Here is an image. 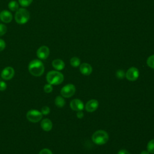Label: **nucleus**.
Masks as SVG:
<instances>
[{"label": "nucleus", "instance_id": "nucleus-1", "mask_svg": "<svg viewBox=\"0 0 154 154\" xmlns=\"http://www.w3.org/2000/svg\"><path fill=\"white\" fill-rule=\"evenodd\" d=\"M29 72L34 76H40L45 71L43 63L40 60L35 59L30 61L28 64Z\"/></svg>", "mask_w": 154, "mask_h": 154}, {"label": "nucleus", "instance_id": "nucleus-2", "mask_svg": "<svg viewBox=\"0 0 154 154\" xmlns=\"http://www.w3.org/2000/svg\"><path fill=\"white\" fill-rule=\"evenodd\" d=\"M46 78L48 84L51 85H59L63 82L64 76L58 71L52 70L47 73Z\"/></svg>", "mask_w": 154, "mask_h": 154}, {"label": "nucleus", "instance_id": "nucleus-3", "mask_svg": "<svg viewBox=\"0 0 154 154\" xmlns=\"http://www.w3.org/2000/svg\"><path fill=\"white\" fill-rule=\"evenodd\" d=\"M91 138L94 143L97 145H102L108 142L109 135L106 131L103 130H98L93 133Z\"/></svg>", "mask_w": 154, "mask_h": 154}, {"label": "nucleus", "instance_id": "nucleus-4", "mask_svg": "<svg viewBox=\"0 0 154 154\" xmlns=\"http://www.w3.org/2000/svg\"><path fill=\"white\" fill-rule=\"evenodd\" d=\"M29 13L24 8H19L15 13L14 19L18 24H25L29 19Z\"/></svg>", "mask_w": 154, "mask_h": 154}, {"label": "nucleus", "instance_id": "nucleus-5", "mask_svg": "<svg viewBox=\"0 0 154 154\" xmlns=\"http://www.w3.org/2000/svg\"><path fill=\"white\" fill-rule=\"evenodd\" d=\"M76 91L75 86L72 84H68L64 85L61 90L60 93L63 97L69 98L74 95Z\"/></svg>", "mask_w": 154, "mask_h": 154}, {"label": "nucleus", "instance_id": "nucleus-6", "mask_svg": "<svg viewBox=\"0 0 154 154\" xmlns=\"http://www.w3.org/2000/svg\"><path fill=\"white\" fill-rule=\"evenodd\" d=\"M43 114L41 111L35 109H31L27 112L26 118L27 119L32 123H37L39 122L42 118Z\"/></svg>", "mask_w": 154, "mask_h": 154}, {"label": "nucleus", "instance_id": "nucleus-7", "mask_svg": "<svg viewBox=\"0 0 154 154\" xmlns=\"http://www.w3.org/2000/svg\"><path fill=\"white\" fill-rule=\"evenodd\" d=\"M139 76V71L137 68L135 67H130L125 74L126 79L130 81H136Z\"/></svg>", "mask_w": 154, "mask_h": 154}, {"label": "nucleus", "instance_id": "nucleus-8", "mask_svg": "<svg viewBox=\"0 0 154 154\" xmlns=\"http://www.w3.org/2000/svg\"><path fill=\"white\" fill-rule=\"evenodd\" d=\"M50 53L49 49L46 46H40L37 51V56L40 60H45L46 59Z\"/></svg>", "mask_w": 154, "mask_h": 154}, {"label": "nucleus", "instance_id": "nucleus-9", "mask_svg": "<svg viewBox=\"0 0 154 154\" xmlns=\"http://www.w3.org/2000/svg\"><path fill=\"white\" fill-rule=\"evenodd\" d=\"M1 75L3 79L10 80L14 75V70L11 67H6L2 70Z\"/></svg>", "mask_w": 154, "mask_h": 154}, {"label": "nucleus", "instance_id": "nucleus-10", "mask_svg": "<svg viewBox=\"0 0 154 154\" xmlns=\"http://www.w3.org/2000/svg\"><path fill=\"white\" fill-rule=\"evenodd\" d=\"M70 108L76 111H80L84 109V105L83 102L78 99H75L71 100L70 103Z\"/></svg>", "mask_w": 154, "mask_h": 154}, {"label": "nucleus", "instance_id": "nucleus-11", "mask_svg": "<svg viewBox=\"0 0 154 154\" xmlns=\"http://www.w3.org/2000/svg\"><path fill=\"white\" fill-rule=\"evenodd\" d=\"M99 106V102L96 99H91L88 101L85 106V109L87 112H92L96 111Z\"/></svg>", "mask_w": 154, "mask_h": 154}, {"label": "nucleus", "instance_id": "nucleus-12", "mask_svg": "<svg viewBox=\"0 0 154 154\" xmlns=\"http://www.w3.org/2000/svg\"><path fill=\"white\" fill-rule=\"evenodd\" d=\"M0 19L4 23H10L13 19V15L8 10H4L0 12Z\"/></svg>", "mask_w": 154, "mask_h": 154}, {"label": "nucleus", "instance_id": "nucleus-13", "mask_svg": "<svg viewBox=\"0 0 154 154\" xmlns=\"http://www.w3.org/2000/svg\"><path fill=\"white\" fill-rule=\"evenodd\" d=\"M79 70H80L81 73L82 75L88 76V75H90L93 69H92V67L91 66L90 64H89L88 63H82V64L80 65Z\"/></svg>", "mask_w": 154, "mask_h": 154}, {"label": "nucleus", "instance_id": "nucleus-14", "mask_svg": "<svg viewBox=\"0 0 154 154\" xmlns=\"http://www.w3.org/2000/svg\"><path fill=\"white\" fill-rule=\"evenodd\" d=\"M41 128L45 131H49L52 128V123L49 119H44L41 122Z\"/></svg>", "mask_w": 154, "mask_h": 154}, {"label": "nucleus", "instance_id": "nucleus-15", "mask_svg": "<svg viewBox=\"0 0 154 154\" xmlns=\"http://www.w3.org/2000/svg\"><path fill=\"white\" fill-rule=\"evenodd\" d=\"M52 65L53 67L57 70H61L65 67V64L64 61L60 59H55L52 62Z\"/></svg>", "mask_w": 154, "mask_h": 154}, {"label": "nucleus", "instance_id": "nucleus-16", "mask_svg": "<svg viewBox=\"0 0 154 154\" xmlns=\"http://www.w3.org/2000/svg\"><path fill=\"white\" fill-rule=\"evenodd\" d=\"M65 103H66V101L63 97L60 96L56 97L55 99V104L57 107L62 108L65 105Z\"/></svg>", "mask_w": 154, "mask_h": 154}, {"label": "nucleus", "instance_id": "nucleus-17", "mask_svg": "<svg viewBox=\"0 0 154 154\" xmlns=\"http://www.w3.org/2000/svg\"><path fill=\"white\" fill-rule=\"evenodd\" d=\"M8 7L11 11H17L19 9V4L16 1H11L8 4Z\"/></svg>", "mask_w": 154, "mask_h": 154}, {"label": "nucleus", "instance_id": "nucleus-18", "mask_svg": "<svg viewBox=\"0 0 154 154\" xmlns=\"http://www.w3.org/2000/svg\"><path fill=\"white\" fill-rule=\"evenodd\" d=\"M70 63L72 66L76 67H78L80 65L81 61H80V59L79 58H78L76 57H73L70 59Z\"/></svg>", "mask_w": 154, "mask_h": 154}, {"label": "nucleus", "instance_id": "nucleus-19", "mask_svg": "<svg viewBox=\"0 0 154 154\" xmlns=\"http://www.w3.org/2000/svg\"><path fill=\"white\" fill-rule=\"evenodd\" d=\"M147 151L152 154H154V139L151 140L147 145Z\"/></svg>", "mask_w": 154, "mask_h": 154}, {"label": "nucleus", "instance_id": "nucleus-20", "mask_svg": "<svg viewBox=\"0 0 154 154\" xmlns=\"http://www.w3.org/2000/svg\"><path fill=\"white\" fill-rule=\"evenodd\" d=\"M147 64L150 67L154 69V55H150L147 59Z\"/></svg>", "mask_w": 154, "mask_h": 154}, {"label": "nucleus", "instance_id": "nucleus-21", "mask_svg": "<svg viewBox=\"0 0 154 154\" xmlns=\"http://www.w3.org/2000/svg\"><path fill=\"white\" fill-rule=\"evenodd\" d=\"M33 0H19V4L23 7L29 6L32 2Z\"/></svg>", "mask_w": 154, "mask_h": 154}, {"label": "nucleus", "instance_id": "nucleus-22", "mask_svg": "<svg viewBox=\"0 0 154 154\" xmlns=\"http://www.w3.org/2000/svg\"><path fill=\"white\" fill-rule=\"evenodd\" d=\"M125 73L124 72V70H121V69H119L118 70H117L116 72V77L119 79H123L125 77Z\"/></svg>", "mask_w": 154, "mask_h": 154}, {"label": "nucleus", "instance_id": "nucleus-23", "mask_svg": "<svg viewBox=\"0 0 154 154\" xmlns=\"http://www.w3.org/2000/svg\"><path fill=\"white\" fill-rule=\"evenodd\" d=\"M44 91L45 93H49L51 92H52V90H53V87L52 85L50 84H47L46 85H45L44 86Z\"/></svg>", "mask_w": 154, "mask_h": 154}, {"label": "nucleus", "instance_id": "nucleus-24", "mask_svg": "<svg viewBox=\"0 0 154 154\" xmlns=\"http://www.w3.org/2000/svg\"><path fill=\"white\" fill-rule=\"evenodd\" d=\"M7 32V26L3 24L0 23V36L4 35Z\"/></svg>", "mask_w": 154, "mask_h": 154}, {"label": "nucleus", "instance_id": "nucleus-25", "mask_svg": "<svg viewBox=\"0 0 154 154\" xmlns=\"http://www.w3.org/2000/svg\"><path fill=\"white\" fill-rule=\"evenodd\" d=\"M50 111H51V110H50L49 107H48L47 106H43L41 109V112L43 115H48L50 113Z\"/></svg>", "mask_w": 154, "mask_h": 154}, {"label": "nucleus", "instance_id": "nucleus-26", "mask_svg": "<svg viewBox=\"0 0 154 154\" xmlns=\"http://www.w3.org/2000/svg\"><path fill=\"white\" fill-rule=\"evenodd\" d=\"M38 154H53L51 150L48 149H43L40 150Z\"/></svg>", "mask_w": 154, "mask_h": 154}, {"label": "nucleus", "instance_id": "nucleus-27", "mask_svg": "<svg viewBox=\"0 0 154 154\" xmlns=\"http://www.w3.org/2000/svg\"><path fill=\"white\" fill-rule=\"evenodd\" d=\"M5 46H6V44L5 41L0 38V51H3L5 48Z\"/></svg>", "mask_w": 154, "mask_h": 154}, {"label": "nucleus", "instance_id": "nucleus-28", "mask_svg": "<svg viewBox=\"0 0 154 154\" xmlns=\"http://www.w3.org/2000/svg\"><path fill=\"white\" fill-rule=\"evenodd\" d=\"M7 88V84L4 81H0V91H4Z\"/></svg>", "mask_w": 154, "mask_h": 154}, {"label": "nucleus", "instance_id": "nucleus-29", "mask_svg": "<svg viewBox=\"0 0 154 154\" xmlns=\"http://www.w3.org/2000/svg\"><path fill=\"white\" fill-rule=\"evenodd\" d=\"M76 116L78 119H82L84 117V113L81 111H78V112L76 114Z\"/></svg>", "mask_w": 154, "mask_h": 154}, {"label": "nucleus", "instance_id": "nucleus-30", "mask_svg": "<svg viewBox=\"0 0 154 154\" xmlns=\"http://www.w3.org/2000/svg\"><path fill=\"white\" fill-rule=\"evenodd\" d=\"M117 154H131L128 150H125V149H122V150H120Z\"/></svg>", "mask_w": 154, "mask_h": 154}, {"label": "nucleus", "instance_id": "nucleus-31", "mask_svg": "<svg viewBox=\"0 0 154 154\" xmlns=\"http://www.w3.org/2000/svg\"><path fill=\"white\" fill-rule=\"evenodd\" d=\"M140 154H150V153L147 150H143L141 152Z\"/></svg>", "mask_w": 154, "mask_h": 154}]
</instances>
